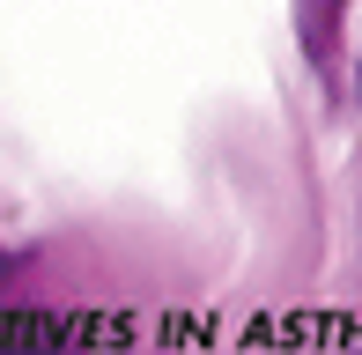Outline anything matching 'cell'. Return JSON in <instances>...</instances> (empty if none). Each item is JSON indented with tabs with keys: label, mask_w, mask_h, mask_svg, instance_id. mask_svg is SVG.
<instances>
[{
	"label": "cell",
	"mask_w": 362,
	"mask_h": 355,
	"mask_svg": "<svg viewBox=\"0 0 362 355\" xmlns=\"http://www.w3.org/2000/svg\"><path fill=\"white\" fill-rule=\"evenodd\" d=\"M355 96H362V59H355Z\"/></svg>",
	"instance_id": "1"
}]
</instances>
